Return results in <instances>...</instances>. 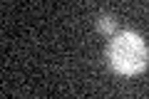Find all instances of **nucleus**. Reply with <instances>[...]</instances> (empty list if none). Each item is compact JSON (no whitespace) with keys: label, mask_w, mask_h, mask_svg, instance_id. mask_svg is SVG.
Instances as JSON below:
<instances>
[{"label":"nucleus","mask_w":149,"mask_h":99,"mask_svg":"<svg viewBox=\"0 0 149 99\" xmlns=\"http://www.w3.org/2000/svg\"><path fill=\"white\" fill-rule=\"evenodd\" d=\"M107 62L117 74H124V77H134V74L144 72L149 64L147 42L142 40V35L132 30L114 32L107 45Z\"/></svg>","instance_id":"1"},{"label":"nucleus","mask_w":149,"mask_h":99,"mask_svg":"<svg viewBox=\"0 0 149 99\" xmlns=\"http://www.w3.org/2000/svg\"><path fill=\"white\" fill-rule=\"evenodd\" d=\"M97 30L102 32V35H114V30H117V22H114V17L112 15H100L97 17Z\"/></svg>","instance_id":"2"}]
</instances>
